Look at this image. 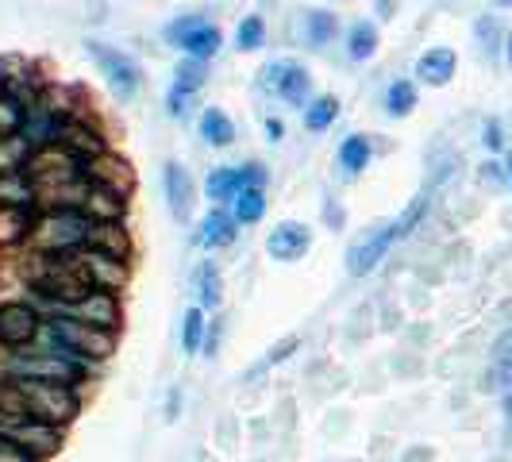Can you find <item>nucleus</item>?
Segmentation results:
<instances>
[{
    "mask_svg": "<svg viewBox=\"0 0 512 462\" xmlns=\"http://www.w3.org/2000/svg\"><path fill=\"white\" fill-rule=\"evenodd\" d=\"M0 439L16 443L24 455H31L35 462H47L62 451L66 443V428H54V424H43L27 412H0Z\"/></svg>",
    "mask_w": 512,
    "mask_h": 462,
    "instance_id": "nucleus-4",
    "label": "nucleus"
},
{
    "mask_svg": "<svg viewBox=\"0 0 512 462\" xmlns=\"http://www.w3.org/2000/svg\"><path fill=\"white\" fill-rule=\"evenodd\" d=\"M478 185H482V189H489V193H501V189H509L505 158H493V154H489L486 162L478 166Z\"/></svg>",
    "mask_w": 512,
    "mask_h": 462,
    "instance_id": "nucleus-38",
    "label": "nucleus"
},
{
    "mask_svg": "<svg viewBox=\"0 0 512 462\" xmlns=\"http://www.w3.org/2000/svg\"><path fill=\"white\" fill-rule=\"evenodd\" d=\"M482 147H486L493 158H501V154L509 151V128H505L501 116H489L486 124H482Z\"/></svg>",
    "mask_w": 512,
    "mask_h": 462,
    "instance_id": "nucleus-37",
    "label": "nucleus"
},
{
    "mask_svg": "<svg viewBox=\"0 0 512 462\" xmlns=\"http://www.w3.org/2000/svg\"><path fill=\"white\" fill-rule=\"evenodd\" d=\"M197 101H201V93L170 85V89H166V116L185 124V120H193V112H197Z\"/></svg>",
    "mask_w": 512,
    "mask_h": 462,
    "instance_id": "nucleus-35",
    "label": "nucleus"
},
{
    "mask_svg": "<svg viewBox=\"0 0 512 462\" xmlns=\"http://www.w3.org/2000/svg\"><path fill=\"white\" fill-rule=\"evenodd\" d=\"M24 131V104L0 93V139H16Z\"/></svg>",
    "mask_w": 512,
    "mask_h": 462,
    "instance_id": "nucleus-36",
    "label": "nucleus"
},
{
    "mask_svg": "<svg viewBox=\"0 0 512 462\" xmlns=\"http://www.w3.org/2000/svg\"><path fill=\"white\" fill-rule=\"evenodd\" d=\"M85 247L104 251V255H112V258H124V262L135 258V239H131L128 224H93Z\"/></svg>",
    "mask_w": 512,
    "mask_h": 462,
    "instance_id": "nucleus-24",
    "label": "nucleus"
},
{
    "mask_svg": "<svg viewBox=\"0 0 512 462\" xmlns=\"http://www.w3.org/2000/svg\"><path fill=\"white\" fill-rule=\"evenodd\" d=\"M0 462H35L31 455H24L16 443H8V439H0Z\"/></svg>",
    "mask_w": 512,
    "mask_h": 462,
    "instance_id": "nucleus-43",
    "label": "nucleus"
},
{
    "mask_svg": "<svg viewBox=\"0 0 512 462\" xmlns=\"http://www.w3.org/2000/svg\"><path fill=\"white\" fill-rule=\"evenodd\" d=\"M301 35H305V43L312 51H324L343 35V20L335 16L332 8H305L301 12Z\"/></svg>",
    "mask_w": 512,
    "mask_h": 462,
    "instance_id": "nucleus-20",
    "label": "nucleus"
},
{
    "mask_svg": "<svg viewBox=\"0 0 512 462\" xmlns=\"http://www.w3.org/2000/svg\"><path fill=\"white\" fill-rule=\"evenodd\" d=\"M482 389H486V393H497V397L512 389V328L497 335V339H493V347H489Z\"/></svg>",
    "mask_w": 512,
    "mask_h": 462,
    "instance_id": "nucleus-19",
    "label": "nucleus"
},
{
    "mask_svg": "<svg viewBox=\"0 0 512 462\" xmlns=\"http://www.w3.org/2000/svg\"><path fill=\"white\" fill-rule=\"evenodd\" d=\"M343 51L351 62H370L382 51V27L378 20H355V24L343 31Z\"/></svg>",
    "mask_w": 512,
    "mask_h": 462,
    "instance_id": "nucleus-22",
    "label": "nucleus"
},
{
    "mask_svg": "<svg viewBox=\"0 0 512 462\" xmlns=\"http://www.w3.org/2000/svg\"><path fill=\"white\" fill-rule=\"evenodd\" d=\"M266 35H270V27H266V20H262L258 12L243 16L239 27H235V51H243V54L262 51V47H266Z\"/></svg>",
    "mask_w": 512,
    "mask_h": 462,
    "instance_id": "nucleus-32",
    "label": "nucleus"
},
{
    "mask_svg": "<svg viewBox=\"0 0 512 462\" xmlns=\"http://www.w3.org/2000/svg\"><path fill=\"white\" fill-rule=\"evenodd\" d=\"M374 135H362V131H351L339 147H335V166L347 174V178H359L362 170H370V162H374Z\"/></svg>",
    "mask_w": 512,
    "mask_h": 462,
    "instance_id": "nucleus-21",
    "label": "nucleus"
},
{
    "mask_svg": "<svg viewBox=\"0 0 512 462\" xmlns=\"http://www.w3.org/2000/svg\"><path fill=\"white\" fill-rule=\"evenodd\" d=\"M339 97L335 93H316L312 101H308V108L301 112L305 116V131H312V135H324L328 128H335V120H339Z\"/></svg>",
    "mask_w": 512,
    "mask_h": 462,
    "instance_id": "nucleus-28",
    "label": "nucleus"
},
{
    "mask_svg": "<svg viewBox=\"0 0 512 462\" xmlns=\"http://www.w3.org/2000/svg\"><path fill=\"white\" fill-rule=\"evenodd\" d=\"M58 147H66L77 162H89V158H97V154L108 151L112 139H108V131L97 124L93 108H85V112H77V116L66 120V128H62V135H58Z\"/></svg>",
    "mask_w": 512,
    "mask_h": 462,
    "instance_id": "nucleus-11",
    "label": "nucleus"
},
{
    "mask_svg": "<svg viewBox=\"0 0 512 462\" xmlns=\"http://www.w3.org/2000/svg\"><path fill=\"white\" fill-rule=\"evenodd\" d=\"M324 224L332 231H343V224H347V212H343V205L339 201H328L324 205Z\"/></svg>",
    "mask_w": 512,
    "mask_h": 462,
    "instance_id": "nucleus-41",
    "label": "nucleus"
},
{
    "mask_svg": "<svg viewBox=\"0 0 512 462\" xmlns=\"http://www.w3.org/2000/svg\"><path fill=\"white\" fill-rule=\"evenodd\" d=\"M81 174L89 185H101V189H112V193H124V197H135V170L131 162L120 151H108L81 162Z\"/></svg>",
    "mask_w": 512,
    "mask_h": 462,
    "instance_id": "nucleus-12",
    "label": "nucleus"
},
{
    "mask_svg": "<svg viewBox=\"0 0 512 462\" xmlns=\"http://www.w3.org/2000/svg\"><path fill=\"white\" fill-rule=\"evenodd\" d=\"M178 412H181V385H174L170 397H166V420H178Z\"/></svg>",
    "mask_w": 512,
    "mask_h": 462,
    "instance_id": "nucleus-44",
    "label": "nucleus"
},
{
    "mask_svg": "<svg viewBox=\"0 0 512 462\" xmlns=\"http://www.w3.org/2000/svg\"><path fill=\"white\" fill-rule=\"evenodd\" d=\"M74 274L85 282V289H97V293H124L131 285V262L124 258H112L104 251H93V247H77L70 255H62Z\"/></svg>",
    "mask_w": 512,
    "mask_h": 462,
    "instance_id": "nucleus-7",
    "label": "nucleus"
},
{
    "mask_svg": "<svg viewBox=\"0 0 512 462\" xmlns=\"http://www.w3.org/2000/svg\"><path fill=\"white\" fill-rule=\"evenodd\" d=\"M501 58H505V66L512 70V27H509V35H505V54H501Z\"/></svg>",
    "mask_w": 512,
    "mask_h": 462,
    "instance_id": "nucleus-48",
    "label": "nucleus"
},
{
    "mask_svg": "<svg viewBox=\"0 0 512 462\" xmlns=\"http://www.w3.org/2000/svg\"><path fill=\"white\" fill-rule=\"evenodd\" d=\"M228 208H231V216L239 220V228H251V224H262V220H266L270 201H266V189H262V185H251V189H243Z\"/></svg>",
    "mask_w": 512,
    "mask_h": 462,
    "instance_id": "nucleus-29",
    "label": "nucleus"
},
{
    "mask_svg": "<svg viewBox=\"0 0 512 462\" xmlns=\"http://www.w3.org/2000/svg\"><path fill=\"white\" fill-rule=\"evenodd\" d=\"M258 85H262L270 97H278V101L289 104V108H301V112H305L308 101L316 97V85H312L308 66L293 62V58H270V62L258 70Z\"/></svg>",
    "mask_w": 512,
    "mask_h": 462,
    "instance_id": "nucleus-6",
    "label": "nucleus"
},
{
    "mask_svg": "<svg viewBox=\"0 0 512 462\" xmlns=\"http://www.w3.org/2000/svg\"><path fill=\"white\" fill-rule=\"evenodd\" d=\"M205 332H208V312L205 308H185L181 312V351L185 355H201L205 347Z\"/></svg>",
    "mask_w": 512,
    "mask_h": 462,
    "instance_id": "nucleus-31",
    "label": "nucleus"
},
{
    "mask_svg": "<svg viewBox=\"0 0 512 462\" xmlns=\"http://www.w3.org/2000/svg\"><path fill=\"white\" fill-rule=\"evenodd\" d=\"M93 220L81 208H35L27 228V251L31 255H70L89 243Z\"/></svg>",
    "mask_w": 512,
    "mask_h": 462,
    "instance_id": "nucleus-2",
    "label": "nucleus"
},
{
    "mask_svg": "<svg viewBox=\"0 0 512 462\" xmlns=\"http://www.w3.org/2000/svg\"><path fill=\"white\" fill-rule=\"evenodd\" d=\"M205 81H208V62H201V58H189V54H181L178 66H174V81H170V85L201 93V89H205Z\"/></svg>",
    "mask_w": 512,
    "mask_h": 462,
    "instance_id": "nucleus-34",
    "label": "nucleus"
},
{
    "mask_svg": "<svg viewBox=\"0 0 512 462\" xmlns=\"http://www.w3.org/2000/svg\"><path fill=\"white\" fill-rule=\"evenodd\" d=\"M374 8H378V20H393L397 16V0H374Z\"/></svg>",
    "mask_w": 512,
    "mask_h": 462,
    "instance_id": "nucleus-45",
    "label": "nucleus"
},
{
    "mask_svg": "<svg viewBox=\"0 0 512 462\" xmlns=\"http://www.w3.org/2000/svg\"><path fill=\"white\" fill-rule=\"evenodd\" d=\"M162 193H166V208L178 224H189L193 220V208H197V181L193 174L181 166L178 158H170L162 166Z\"/></svg>",
    "mask_w": 512,
    "mask_h": 462,
    "instance_id": "nucleus-15",
    "label": "nucleus"
},
{
    "mask_svg": "<svg viewBox=\"0 0 512 462\" xmlns=\"http://www.w3.org/2000/svg\"><path fill=\"white\" fill-rule=\"evenodd\" d=\"M0 93H4V74H0Z\"/></svg>",
    "mask_w": 512,
    "mask_h": 462,
    "instance_id": "nucleus-51",
    "label": "nucleus"
},
{
    "mask_svg": "<svg viewBox=\"0 0 512 462\" xmlns=\"http://www.w3.org/2000/svg\"><path fill=\"white\" fill-rule=\"evenodd\" d=\"M128 208H131V197L112 193V189H101V185H89V193H85V201H81V212H85L93 224H128Z\"/></svg>",
    "mask_w": 512,
    "mask_h": 462,
    "instance_id": "nucleus-18",
    "label": "nucleus"
},
{
    "mask_svg": "<svg viewBox=\"0 0 512 462\" xmlns=\"http://www.w3.org/2000/svg\"><path fill=\"white\" fill-rule=\"evenodd\" d=\"M266 181H270V170L251 158V162H239V166H212L205 174V197L212 205H231L243 189H251V185H262L266 189Z\"/></svg>",
    "mask_w": 512,
    "mask_h": 462,
    "instance_id": "nucleus-10",
    "label": "nucleus"
},
{
    "mask_svg": "<svg viewBox=\"0 0 512 462\" xmlns=\"http://www.w3.org/2000/svg\"><path fill=\"white\" fill-rule=\"evenodd\" d=\"M262 131H266V139H270V143H282V139H285V120H282V116H266V120H262Z\"/></svg>",
    "mask_w": 512,
    "mask_h": 462,
    "instance_id": "nucleus-42",
    "label": "nucleus"
},
{
    "mask_svg": "<svg viewBox=\"0 0 512 462\" xmlns=\"http://www.w3.org/2000/svg\"><path fill=\"white\" fill-rule=\"evenodd\" d=\"M27 228H31V212H24V208H0V251L24 247Z\"/></svg>",
    "mask_w": 512,
    "mask_h": 462,
    "instance_id": "nucleus-30",
    "label": "nucleus"
},
{
    "mask_svg": "<svg viewBox=\"0 0 512 462\" xmlns=\"http://www.w3.org/2000/svg\"><path fill=\"white\" fill-rule=\"evenodd\" d=\"M220 339H224V320H212V324H208V332H205V347H201L208 359L220 351Z\"/></svg>",
    "mask_w": 512,
    "mask_h": 462,
    "instance_id": "nucleus-40",
    "label": "nucleus"
},
{
    "mask_svg": "<svg viewBox=\"0 0 512 462\" xmlns=\"http://www.w3.org/2000/svg\"><path fill=\"white\" fill-rule=\"evenodd\" d=\"M416 104H420V85H416L412 77H393V81L385 85L382 108L389 120H405V116H412Z\"/></svg>",
    "mask_w": 512,
    "mask_h": 462,
    "instance_id": "nucleus-27",
    "label": "nucleus"
},
{
    "mask_svg": "<svg viewBox=\"0 0 512 462\" xmlns=\"http://www.w3.org/2000/svg\"><path fill=\"white\" fill-rule=\"evenodd\" d=\"M297 347H301V335H285V339H278V343L266 351V359H262V366H258V370H266V366H282V362L289 359ZM258 370H255V374H258Z\"/></svg>",
    "mask_w": 512,
    "mask_h": 462,
    "instance_id": "nucleus-39",
    "label": "nucleus"
},
{
    "mask_svg": "<svg viewBox=\"0 0 512 462\" xmlns=\"http://www.w3.org/2000/svg\"><path fill=\"white\" fill-rule=\"evenodd\" d=\"M197 131H201V139H205L208 147H216V151H224V147L235 143V120H231L220 104H205V108H201Z\"/></svg>",
    "mask_w": 512,
    "mask_h": 462,
    "instance_id": "nucleus-25",
    "label": "nucleus"
},
{
    "mask_svg": "<svg viewBox=\"0 0 512 462\" xmlns=\"http://www.w3.org/2000/svg\"><path fill=\"white\" fill-rule=\"evenodd\" d=\"M459 74V54L451 47H428L412 62V81L416 85H428V89H447Z\"/></svg>",
    "mask_w": 512,
    "mask_h": 462,
    "instance_id": "nucleus-17",
    "label": "nucleus"
},
{
    "mask_svg": "<svg viewBox=\"0 0 512 462\" xmlns=\"http://www.w3.org/2000/svg\"><path fill=\"white\" fill-rule=\"evenodd\" d=\"M235 239H239V220L231 216L228 205H212L205 216L197 220V231H193V243L205 247L208 255L235 247Z\"/></svg>",
    "mask_w": 512,
    "mask_h": 462,
    "instance_id": "nucleus-16",
    "label": "nucleus"
},
{
    "mask_svg": "<svg viewBox=\"0 0 512 462\" xmlns=\"http://www.w3.org/2000/svg\"><path fill=\"white\" fill-rule=\"evenodd\" d=\"M439 4H455V0H439Z\"/></svg>",
    "mask_w": 512,
    "mask_h": 462,
    "instance_id": "nucleus-52",
    "label": "nucleus"
},
{
    "mask_svg": "<svg viewBox=\"0 0 512 462\" xmlns=\"http://www.w3.org/2000/svg\"><path fill=\"white\" fill-rule=\"evenodd\" d=\"M162 39L170 47H178L181 54H189V58H201V62H212L216 54L224 51V31H220V24L201 16V12H189V16L170 20L166 31H162Z\"/></svg>",
    "mask_w": 512,
    "mask_h": 462,
    "instance_id": "nucleus-5",
    "label": "nucleus"
},
{
    "mask_svg": "<svg viewBox=\"0 0 512 462\" xmlns=\"http://www.w3.org/2000/svg\"><path fill=\"white\" fill-rule=\"evenodd\" d=\"M62 312H70V316L93 324V328H104V332L120 335V328H124V301H120V293H97V289H89L85 297H77L74 305H66Z\"/></svg>",
    "mask_w": 512,
    "mask_h": 462,
    "instance_id": "nucleus-13",
    "label": "nucleus"
},
{
    "mask_svg": "<svg viewBox=\"0 0 512 462\" xmlns=\"http://www.w3.org/2000/svg\"><path fill=\"white\" fill-rule=\"evenodd\" d=\"M81 47L93 58V66L101 70L104 85L112 89V97L120 104H131L143 93V81H147V77H143V66H139L128 51H120V47H112V43H104V39H85Z\"/></svg>",
    "mask_w": 512,
    "mask_h": 462,
    "instance_id": "nucleus-3",
    "label": "nucleus"
},
{
    "mask_svg": "<svg viewBox=\"0 0 512 462\" xmlns=\"http://www.w3.org/2000/svg\"><path fill=\"white\" fill-rule=\"evenodd\" d=\"M0 208H24L35 212L39 208V193H35V181L27 178V170H0Z\"/></svg>",
    "mask_w": 512,
    "mask_h": 462,
    "instance_id": "nucleus-23",
    "label": "nucleus"
},
{
    "mask_svg": "<svg viewBox=\"0 0 512 462\" xmlns=\"http://www.w3.org/2000/svg\"><path fill=\"white\" fill-rule=\"evenodd\" d=\"M43 308L31 297H8L0 301V351H24L43 332Z\"/></svg>",
    "mask_w": 512,
    "mask_h": 462,
    "instance_id": "nucleus-8",
    "label": "nucleus"
},
{
    "mask_svg": "<svg viewBox=\"0 0 512 462\" xmlns=\"http://www.w3.org/2000/svg\"><path fill=\"white\" fill-rule=\"evenodd\" d=\"M405 462H432V447H416V451H405Z\"/></svg>",
    "mask_w": 512,
    "mask_h": 462,
    "instance_id": "nucleus-46",
    "label": "nucleus"
},
{
    "mask_svg": "<svg viewBox=\"0 0 512 462\" xmlns=\"http://www.w3.org/2000/svg\"><path fill=\"white\" fill-rule=\"evenodd\" d=\"M116 332H104V328H93L85 320H77L70 312H51L43 320V332L35 339V347H47L54 355H66L74 362H85L89 370H101L104 362L112 359L116 351Z\"/></svg>",
    "mask_w": 512,
    "mask_h": 462,
    "instance_id": "nucleus-1",
    "label": "nucleus"
},
{
    "mask_svg": "<svg viewBox=\"0 0 512 462\" xmlns=\"http://www.w3.org/2000/svg\"><path fill=\"white\" fill-rule=\"evenodd\" d=\"M401 239H409V235H405V228H401V220H397V216H393V220H385V224H378L374 231H366L362 239L351 243V251H347V274H351V278H366V274H374V270L385 262V255H389Z\"/></svg>",
    "mask_w": 512,
    "mask_h": 462,
    "instance_id": "nucleus-9",
    "label": "nucleus"
},
{
    "mask_svg": "<svg viewBox=\"0 0 512 462\" xmlns=\"http://www.w3.org/2000/svg\"><path fill=\"white\" fill-rule=\"evenodd\" d=\"M501 412H505V428L512 432V389L509 393H501Z\"/></svg>",
    "mask_w": 512,
    "mask_h": 462,
    "instance_id": "nucleus-47",
    "label": "nucleus"
},
{
    "mask_svg": "<svg viewBox=\"0 0 512 462\" xmlns=\"http://www.w3.org/2000/svg\"><path fill=\"white\" fill-rule=\"evenodd\" d=\"M312 239L316 235H312L305 220H278L274 228L266 231V255L274 258V262L293 266V262H301L312 251Z\"/></svg>",
    "mask_w": 512,
    "mask_h": 462,
    "instance_id": "nucleus-14",
    "label": "nucleus"
},
{
    "mask_svg": "<svg viewBox=\"0 0 512 462\" xmlns=\"http://www.w3.org/2000/svg\"><path fill=\"white\" fill-rule=\"evenodd\" d=\"M505 174H509V189H512V151H505Z\"/></svg>",
    "mask_w": 512,
    "mask_h": 462,
    "instance_id": "nucleus-49",
    "label": "nucleus"
},
{
    "mask_svg": "<svg viewBox=\"0 0 512 462\" xmlns=\"http://www.w3.org/2000/svg\"><path fill=\"white\" fill-rule=\"evenodd\" d=\"M193 297H197V308H205V312H216L224 305V274L212 258L193 270Z\"/></svg>",
    "mask_w": 512,
    "mask_h": 462,
    "instance_id": "nucleus-26",
    "label": "nucleus"
},
{
    "mask_svg": "<svg viewBox=\"0 0 512 462\" xmlns=\"http://www.w3.org/2000/svg\"><path fill=\"white\" fill-rule=\"evenodd\" d=\"M505 35H509V31H501V20L489 16V12L474 20V39H478V47H482L486 58H501V54H505Z\"/></svg>",
    "mask_w": 512,
    "mask_h": 462,
    "instance_id": "nucleus-33",
    "label": "nucleus"
},
{
    "mask_svg": "<svg viewBox=\"0 0 512 462\" xmlns=\"http://www.w3.org/2000/svg\"><path fill=\"white\" fill-rule=\"evenodd\" d=\"M493 8H505V12H512V0H489Z\"/></svg>",
    "mask_w": 512,
    "mask_h": 462,
    "instance_id": "nucleus-50",
    "label": "nucleus"
}]
</instances>
